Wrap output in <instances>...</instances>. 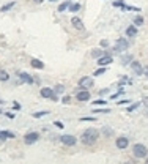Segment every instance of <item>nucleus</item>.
Returning a JSON list of instances; mask_svg holds the SVG:
<instances>
[{
    "label": "nucleus",
    "instance_id": "f257e3e1",
    "mask_svg": "<svg viewBox=\"0 0 148 164\" xmlns=\"http://www.w3.org/2000/svg\"><path fill=\"white\" fill-rule=\"evenodd\" d=\"M99 131L96 128H87L82 134H80V142L84 145H93L98 139H99Z\"/></svg>",
    "mask_w": 148,
    "mask_h": 164
},
{
    "label": "nucleus",
    "instance_id": "f03ea898",
    "mask_svg": "<svg viewBox=\"0 0 148 164\" xmlns=\"http://www.w3.org/2000/svg\"><path fill=\"white\" fill-rule=\"evenodd\" d=\"M132 155H134V158H137V159H145L148 156V148L143 144H134Z\"/></svg>",
    "mask_w": 148,
    "mask_h": 164
},
{
    "label": "nucleus",
    "instance_id": "7ed1b4c3",
    "mask_svg": "<svg viewBox=\"0 0 148 164\" xmlns=\"http://www.w3.org/2000/svg\"><path fill=\"white\" fill-rule=\"evenodd\" d=\"M128 49H129V41H128L126 38H118L112 51H115L117 54H123V52H126Z\"/></svg>",
    "mask_w": 148,
    "mask_h": 164
},
{
    "label": "nucleus",
    "instance_id": "20e7f679",
    "mask_svg": "<svg viewBox=\"0 0 148 164\" xmlns=\"http://www.w3.org/2000/svg\"><path fill=\"white\" fill-rule=\"evenodd\" d=\"M95 85V79L90 77V76H84L79 79V88L80 90H88V88H93Z\"/></svg>",
    "mask_w": 148,
    "mask_h": 164
},
{
    "label": "nucleus",
    "instance_id": "39448f33",
    "mask_svg": "<svg viewBox=\"0 0 148 164\" xmlns=\"http://www.w3.org/2000/svg\"><path fill=\"white\" fill-rule=\"evenodd\" d=\"M60 142L66 147H74L77 144V137L73 134H63V136H60Z\"/></svg>",
    "mask_w": 148,
    "mask_h": 164
},
{
    "label": "nucleus",
    "instance_id": "423d86ee",
    "mask_svg": "<svg viewBox=\"0 0 148 164\" xmlns=\"http://www.w3.org/2000/svg\"><path fill=\"white\" fill-rule=\"evenodd\" d=\"M38 139H39V133H36V131L27 133V134L24 136V144H25V145H33L35 142H38Z\"/></svg>",
    "mask_w": 148,
    "mask_h": 164
},
{
    "label": "nucleus",
    "instance_id": "0eeeda50",
    "mask_svg": "<svg viewBox=\"0 0 148 164\" xmlns=\"http://www.w3.org/2000/svg\"><path fill=\"white\" fill-rule=\"evenodd\" d=\"M129 66H131V70L134 71V74H136V76H143V66H142L140 62L132 60V62L129 63Z\"/></svg>",
    "mask_w": 148,
    "mask_h": 164
},
{
    "label": "nucleus",
    "instance_id": "6e6552de",
    "mask_svg": "<svg viewBox=\"0 0 148 164\" xmlns=\"http://www.w3.org/2000/svg\"><path fill=\"white\" fill-rule=\"evenodd\" d=\"M18 76H19V82H18V84H29V85H32L33 82H35V79H33L29 73H24V71H22V73H19Z\"/></svg>",
    "mask_w": 148,
    "mask_h": 164
},
{
    "label": "nucleus",
    "instance_id": "1a4fd4ad",
    "mask_svg": "<svg viewBox=\"0 0 148 164\" xmlns=\"http://www.w3.org/2000/svg\"><path fill=\"white\" fill-rule=\"evenodd\" d=\"M76 98H77V101H80V103H85V101H90L91 95H90L88 90H80V88H79V92H77V95H76Z\"/></svg>",
    "mask_w": 148,
    "mask_h": 164
},
{
    "label": "nucleus",
    "instance_id": "9d476101",
    "mask_svg": "<svg viewBox=\"0 0 148 164\" xmlns=\"http://www.w3.org/2000/svg\"><path fill=\"white\" fill-rule=\"evenodd\" d=\"M115 145H117V148H120V150H125V148H128V145H129V139L126 137V136H120L118 139H115Z\"/></svg>",
    "mask_w": 148,
    "mask_h": 164
},
{
    "label": "nucleus",
    "instance_id": "9b49d317",
    "mask_svg": "<svg viewBox=\"0 0 148 164\" xmlns=\"http://www.w3.org/2000/svg\"><path fill=\"white\" fill-rule=\"evenodd\" d=\"M71 25L74 27L76 30H85V25H84L82 19H80V18H77V16L71 18Z\"/></svg>",
    "mask_w": 148,
    "mask_h": 164
},
{
    "label": "nucleus",
    "instance_id": "f8f14e48",
    "mask_svg": "<svg viewBox=\"0 0 148 164\" xmlns=\"http://www.w3.org/2000/svg\"><path fill=\"white\" fill-rule=\"evenodd\" d=\"M54 93H55V92H54V88H50V87H43L41 90H39V95H41L43 98H47V100L52 98Z\"/></svg>",
    "mask_w": 148,
    "mask_h": 164
},
{
    "label": "nucleus",
    "instance_id": "ddd939ff",
    "mask_svg": "<svg viewBox=\"0 0 148 164\" xmlns=\"http://www.w3.org/2000/svg\"><path fill=\"white\" fill-rule=\"evenodd\" d=\"M96 62H98L99 66H107V65H110V63L114 62V57H112V55H102V57L98 59Z\"/></svg>",
    "mask_w": 148,
    "mask_h": 164
},
{
    "label": "nucleus",
    "instance_id": "4468645a",
    "mask_svg": "<svg viewBox=\"0 0 148 164\" xmlns=\"http://www.w3.org/2000/svg\"><path fill=\"white\" fill-rule=\"evenodd\" d=\"M137 25H129V27H126V30H125V33H126V36L128 38H134V36H137Z\"/></svg>",
    "mask_w": 148,
    "mask_h": 164
},
{
    "label": "nucleus",
    "instance_id": "2eb2a0df",
    "mask_svg": "<svg viewBox=\"0 0 148 164\" xmlns=\"http://www.w3.org/2000/svg\"><path fill=\"white\" fill-rule=\"evenodd\" d=\"M30 66L35 68V70H43L44 63H43V60H39V59H30Z\"/></svg>",
    "mask_w": 148,
    "mask_h": 164
},
{
    "label": "nucleus",
    "instance_id": "dca6fc26",
    "mask_svg": "<svg viewBox=\"0 0 148 164\" xmlns=\"http://www.w3.org/2000/svg\"><path fill=\"white\" fill-rule=\"evenodd\" d=\"M104 55V49L102 47H95L91 51V57L95 59V60H98V59H101Z\"/></svg>",
    "mask_w": 148,
    "mask_h": 164
},
{
    "label": "nucleus",
    "instance_id": "f3484780",
    "mask_svg": "<svg viewBox=\"0 0 148 164\" xmlns=\"http://www.w3.org/2000/svg\"><path fill=\"white\" fill-rule=\"evenodd\" d=\"M132 60H134L132 54H123V55H122V65H123V66H128Z\"/></svg>",
    "mask_w": 148,
    "mask_h": 164
},
{
    "label": "nucleus",
    "instance_id": "a211bd4d",
    "mask_svg": "<svg viewBox=\"0 0 148 164\" xmlns=\"http://www.w3.org/2000/svg\"><path fill=\"white\" fill-rule=\"evenodd\" d=\"M118 85H122V87H125V85H132V79L128 77V76H122V77H120V80H118Z\"/></svg>",
    "mask_w": 148,
    "mask_h": 164
},
{
    "label": "nucleus",
    "instance_id": "6ab92c4d",
    "mask_svg": "<svg viewBox=\"0 0 148 164\" xmlns=\"http://www.w3.org/2000/svg\"><path fill=\"white\" fill-rule=\"evenodd\" d=\"M0 139H14V133H11L8 129L0 131Z\"/></svg>",
    "mask_w": 148,
    "mask_h": 164
},
{
    "label": "nucleus",
    "instance_id": "aec40b11",
    "mask_svg": "<svg viewBox=\"0 0 148 164\" xmlns=\"http://www.w3.org/2000/svg\"><path fill=\"white\" fill-rule=\"evenodd\" d=\"M140 104H142V101H136V103H132V104H129L128 106V114H131V112H134V111H137V109L140 107Z\"/></svg>",
    "mask_w": 148,
    "mask_h": 164
},
{
    "label": "nucleus",
    "instance_id": "412c9836",
    "mask_svg": "<svg viewBox=\"0 0 148 164\" xmlns=\"http://www.w3.org/2000/svg\"><path fill=\"white\" fill-rule=\"evenodd\" d=\"M70 5H71V0H65L63 3H60V5H58V13H65L66 10L70 8Z\"/></svg>",
    "mask_w": 148,
    "mask_h": 164
},
{
    "label": "nucleus",
    "instance_id": "4be33fe9",
    "mask_svg": "<svg viewBox=\"0 0 148 164\" xmlns=\"http://www.w3.org/2000/svg\"><path fill=\"white\" fill-rule=\"evenodd\" d=\"M122 10H123V11H136V13H140V11H142L139 6H132V5H123Z\"/></svg>",
    "mask_w": 148,
    "mask_h": 164
},
{
    "label": "nucleus",
    "instance_id": "5701e85b",
    "mask_svg": "<svg viewBox=\"0 0 148 164\" xmlns=\"http://www.w3.org/2000/svg\"><path fill=\"white\" fill-rule=\"evenodd\" d=\"M101 133L106 136V137H112V136H114V129L109 128V126H104V128L101 129Z\"/></svg>",
    "mask_w": 148,
    "mask_h": 164
},
{
    "label": "nucleus",
    "instance_id": "b1692460",
    "mask_svg": "<svg viewBox=\"0 0 148 164\" xmlns=\"http://www.w3.org/2000/svg\"><path fill=\"white\" fill-rule=\"evenodd\" d=\"M143 22H145V19H143V16H140V14H137L136 18H134V21H132V24H134V25H137V27L143 25Z\"/></svg>",
    "mask_w": 148,
    "mask_h": 164
},
{
    "label": "nucleus",
    "instance_id": "393cba45",
    "mask_svg": "<svg viewBox=\"0 0 148 164\" xmlns=\"http://www.w3.org/2000/svg\"><path fill=\"white\" fill-rule=\"evenodd\" d=\"M123 93H125V88H123L122 85H118V92H117V93H114V95H110V100H117L118 96H122Z\"/></svg>",
    "mask_w": 148,
    "mask_h": 164
},
{
    "label": "nucleus",
    "instance_id": "a878e982",
    "mask_svg": "<svg viewBox=\"0 0 148 164\" xmlns=\"http://www.w3.org/2000/svg\"><path fill=\"white\" fill-rule=\"evenodd\" d=\"M14 5H16V0H11V2H8L6 5H3V6H2V11H3V13H6V11H10V10H11L13 6H14Z\"/></svg>",
    "mask_w": 148,
    "mask_h": 164
},
{
    "label": "nucleus",
    "instance_id": "bb28decb",
    "mask_svg": "<svg viewBox=\"0 0 148 164\" xmlns=\"http://www.w3.org/2000/svg\"><path fill=\"white\" fill-rule=\"evenodd\" d=\"M107 73V66H99L98 70L93 73V76H102V74H106Z\"/></svg>",
    "mask_w": 148,
    "mask_h": 164
},
{
    "label": "nucleus",
    "instance_id": "cd10ccee",
    "mask_svg": "<svg viewBox=\"0 0 148 164\" xmlns=\"http://www.w3.org/2000/svg\"><path fill=\"white\" fill-rule=\"evenodd\" d=\"M93 114H110L109 107H102V109H93Z\"/></svg>",
    "mask_w": 148,
    "mask_h": 164
},
{
    "label": "nucleus",
    "instance_id": "c85d7f7f",
    "mask_svg": "<svg viewBox=\"0 0 148 164\" xmlns=\"http://www.w3.org/2000/svg\"><path fill=\"white\" fill-rule=\"evenodd\" d=\"M54 92H55L57 95H62V93H65V85H63V84H57L55 87H54Z\"/></svg>",
    "mask_w": 148,
    "mask_h": 164
},
{
    "label": "nucleus",
    "instance_id": "c756f323",
    "mask_svg": "<svg viewBox=\"0 0 148 164\" xmlns=\"http://www.w3.org/2000/svg\"><path fill=\"white\" fill-rule=\"evenodd\" d=\"M47 114H49V111H38V112L32 114V117H33V118H41V117H44V115H47Z\"/></svg>",
    "mask_w": 148,
    "mask_h": 164
},
{
    "label": "nucleus",
    "instance_id": "7c9ffc66",
    "mask_svg": "<svg viewBox=\"0 0 148 164\" xmlns=\"http://www.w3.org/2000/svg\"><path fill=\"white\" fill-rule=\"evenodd\" d=\"M8 79H10L8 73H6L5 70H0V82H6Z\"/></svg>",
    "mask_w": 148,
    "mask_h": 164
},
{
    "label": "nucleus",
    "instance_id": "2f4dec72",
    "mask_svg": "<svg viewBox=\"0 0 148 164\" xmlns=\"http://www.w3.org/2000/svg\"><path fill=\"white\" fill-rule=\"evenodd\" d=\"M68 10H70V13H77L80 10V3H71Z\"/></svg>",
    "mask_w": 148,
    "mask_h": 164
},
{
    "label": "nucleus",
    "instance_id": "473e14b6",
    "mask_svg": "<svg viewBox=\"0 0 148 164\" xmlns=\"http://www.w3.org/2000/svg\"><path fill=\"white\" fill-rule=\"evenodd\" d=\"M106 104H107V101L102 100V98H99V100H96V101H93V106H106Z\"/></svg>",
    "mask_w": 148,
    "mask_h": 164
},
{
    "label": "nucleus",
    "instance_id": "72a5a7b5",
    "mask_svg": "<svg viewBox=\"0 0 148 164\" xmlns=\"http://www.w3.org/2000/svg\"><path fill=\"white\" fill-rule=\"evenodd\" d=\"M112 5H114L115 8H120V10H122V6L125 5V2H123V0H115V2H114Z\"/></svg>",
    "mask_w": 148,
    "mask_h": 164
},
{
    "label": "nucleus",
    "instance_id": "f704fd0d",
    "mask_svg": "<svg viewBox=\"0 0 148 164\" xmlns=\"http://www.w3.org/2000/svg\"><path fill=\"white\" fill-rule=\"evenodd\" d=\"M99 46H101L102 49H107V47H109V41H107V39H101V41H99Z\"/></svg>",
    "mask_w": 148,
    "mask_h": 164
},
{
    "label": "nucleus",
    "instance_id": "c9c22d12",
    "mask_svg": "<svg viewBox=\"0 0 148 164\" xmlns=\"http://www.w3.org/2000/svg\"><path fill=\"white\" fill-rule=\"evenodd\" d=\"M80 121H96V117H80Z\"/></svg>",
    "mask_w": 148,
    "mask_h": 164
},
{
    "label": "nucleus",
    "instance_id": "e433bc0d",
    "mask_svg": "<svg viewBox=\"0 0 148 164\" xmlns=\"http://www.w3.org/2000/svg\"><path fill=\"white\" fill-rule=\"evenodd\" d=\"M54 126H57L58 129H63V128H65V125H63L60 120H55V121H54Z\"/></svg>",
    "mask_w": 148,
    "mask_h": 164
},
{
    "label": "nucleus",
    "instance_id": "4c0bfd02",
    "mask_svg": "<svg viewBox=\"0 0 148 164\" xmlns=\"http://www.w3.org/2000/svg\"><path fill=\"white\" fill-rule=\"evenodd\" d=\"M62 103H63V104H70V103H71V96H70V95L63 96V98H62Z\"/></svg>",
    "mask_w": 148,
    "mask_h": 164
},
{
    "label": "nucleus",
    "instance_id": "58836bf2",
    "mask_svg": "<svg viewBox=\"0 0 148 164\" xmlns=\"http://www.w3.org/2000/svg\"><path fill=\"white\" fill-rule=\"evenodd\" d=\"M109 93H110L109 88H101L99 90V96H106V95H109Z\"/></svg>",
    "mask_w": 148,
    "mask_h": 164
},
{
    "label": "nucleus",
    "instance_id": "ea45409f",
    "mask_svg": "<svg viewBox=\"0 0 148 164\" xmlns=\"http://www.w3.org/2000/svg\"><path fill=\"white\" fill-rule=\"evenodd\" d=\"M118 106H125V104H131V100H122V101H117Z\"/></svg>",
    "mask_w": 148,
    "mask_h": 164
},
{
    "label": "nucleus",
    "instance_id": "a19ab883",
    "mask_svg": "<svg viewBox=\"0 0 148 164\" xmlns=\"http://www.w3.org/2000/svg\"><path fill=\"white\" fill-rule=\"evenodd\" d=\"M13 109H14V111H21V104L18 101H14L13 103Z\"/></svg>",
    "mask_w": 148,
    "mask_h": 164
},
{
    "label": "nucleus",
    "instance_id": "79ce46f5",
    "mask_svg": "<svg viewBox=\"0 0 148 164\" xmlns=\"http://www.w3.org/2000/svg\"><path fill=\"white\" fill-rule=\"evenodd\" d=\"M5 115H6V117H8L10 120H13V118H14V117H16V115H14V114H13V112H5Z\"/></svg>",
    "mask_w": 148,
    "mask_h": 164
},
{
    "label": "nucleus",
    "instance_id": "37998d69",
    "mask_svg": "<svg viewBox=\"0 0 148 164\" xmlns=\"http://www.w3.org/2000/svg\"><path fill=\"white\" fill-rule=\"evenodd\" d=\"M142 104H143V106H145V107L148 109V96H145V98L142 100Z\"/></svg>",
    "mask_w": 148,
    "mask_h": 164
},
{
    "label": "nucleus",
    "instance_id": "c03bdc74",
    "mask_svg": "<svg viewBox=\"0 0 148 164\" xmlns=\"http://www.w3.org/2000/svg\"><path fill=\"white\" fill-rule=\"evenodd\" d=\"M143 76H146V77H148V65H145V66H143Z\"/></svg>",
    "mask_w": 148,
    "mask_h": 164
},
{
    "label": "nucleus",
    "instance_id": "a18cd8bd",
    "mask_svg": "<svg viewBox=\"0 0 148 164\" xmlns=\"http://www.w3.org/2000/svg\"><path fill=\"white\" fill-rule=\"evenodd\" d=\"M33 2H35V3H43L44 0H33Z\"/></svg>",
    "mask_w": 148,
    "mask_h": 164
},
{
    "label": "nucleus",
    "instance_id": "49530a36",
    "mask_svg": "<svg viewBox=\"0 0 148 164\" xmlns=\"http://www.w3.org/2000/svg\"><path fill=\"white\" fill-rule=\"evenodd\" d=\"M3 104H5V101H3V100H0V106H3Z\"/></svg>",
    "mask_w": 148,
    "mask_h": 164
},
{
    "label": "nucleus",
    "instance_id": "de8ad7c7",
    "mask_svg": "<svg viewBox=\"0 0 148 164\" xmlns=\"http://www.w3.org/2000/svg\"><path fill=\"white\" fill-rule=\"evenodd\" d=\"M47 2H57V0H47Z\"/></svg>",
    "mask_w": 148,
    "mask_h": 164
},
{
    "label": "nucleus",
    "instance_id": "09e8293b",
    "mask_svg": "<svg viewBox=\"0 0 148 164\" xmlns=\"http://www.w3.org/2000/svg\"><path fill=\"white\" fill-rule=\"evenodd\" d=\"M145 161H146V164H148V156H146V158H145Z\"/></svg>",
    "mask_w": 148,
    "mask_h": 164
},
{
    "label": "nucleus",
    "instance_id": "8fccbe9b",
    "mask_svg": "<svg viewBox=\"0 0 148 164\" xmlns=\"http://www.w3.org/2000/svg\"><path fill=\"white\" fill-rule=\"evenodd\" d=\"M2 114H3V112H2V109H0V115H2Z\"/></svg>",
    "mask_w": 148,
    "mask_h": 164
},
{
    "label": "nucleus",
    "instance_id": "3c124183",
    "mask_svg": "<svg viewBox=\"0 0 148 164\" xmlns=\"http://www.w3.org/2000/svg\"><path fill=\"white\" fill-rule=\"evenodd\" d=\"M146 115H148V112H146Z\"/></svg>",
    "mask_w": 148,
    "mask_h": 164
}]
</instances>
